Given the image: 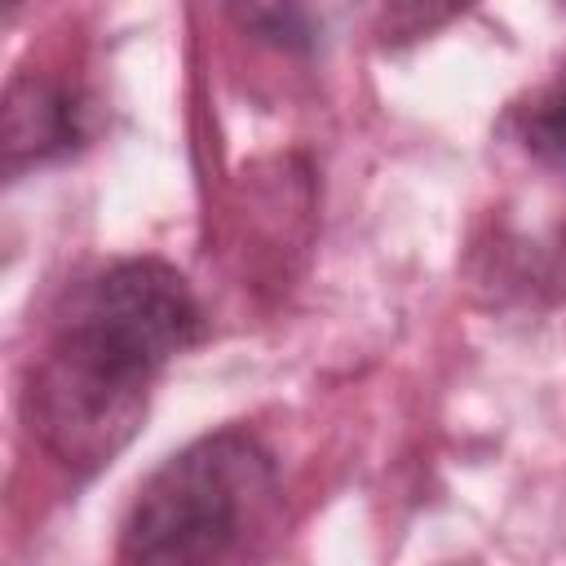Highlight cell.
<instances>
[{"label":"cell","instance_id":"6da1fadb","mask_svg":"<svg viewBox=\"0 0 566 566\" xmlns=\"http://www.w3.org/2000/svg\"><path fill=\"white\" fill-rule=\"evenodd\" d=\"M199 336L203 305L159 256H124L75 279L22 389L35 442L66 473L93 478L133 442L150 385Z\"/></svg>","mask_w":566,"mask_h":566},{"label":"cell","instance_id":"8992f818","mask_svg":"<svg viewBox=\"0 0 566 566\" xmlns=\"http://www.w3.org/2000/svg\"><path fill=\"white\" fill-rule=\"evenodd\" d=\"M478 0H385L376 18V44L380 49H407L416 40H429L460 13H469Z\"/></svg>","mask_w":566,"mask_h":566},{"label":"cell","instance_id":"7a4b0ae2","mask_svg":"<svg viewBox=\"0 0 566 566\" xmlns=\"http://www.w3.org/2000/svg\"><path fill=\"white\" fill-rule=\"evenodd\" d=\"M274 451L239 424L199 433L172 451L133 495L119 526V557L146 566L221 562L274 522Z\"/></svg>","mask_w":566,"mask_h":566},{"label":"cell","instance_id":"52a82bcc","mask_svg":"<svg viewBox=\"0 0 566 566\" xmlns=\"http://www.w3.org/2000/svg\"><path fill=\"white\" fill-rule=\"evenodd\" d=\"M18 4H22V0H4V9H9V18L18 13Z\"/></svg>","mask_w":566,"mask_h":566},{"label":"cell","instance_id":"5b68a950","mask_svg":"<svg viewBox=\"0 0 566 566\" xmlns=\"http://www.w3.org/2000/svg\"><path fill=\"white\" fill-rule=\"evenodd\" d=\"M517 142H522V150H526L539 168L566 177V75L553 80V84L522 111V119H517Z\"/></svg>","mask_w":566,"mask_h":566},{"label":"cell","instance_id":"277c9868","mask_svg":"<svg viewBox=\"0 0 566 566\" xmlns=\"http://www.w3.org/2000/svg\"><path fill=\"white\" fill-rule=\"evenodd\" d=\"M358 4L363 0H221L234 31L305 62L340 44Z\"/></svg>","mask_w":566,"mask_h":566},{"label":"cell","instance_id":"3957f363","mask_svg":"<svg viewBox=\"0 0 566 566\" xmlns=\"http://www.w3.org/2000/svg\"><path fill=\"white\" fill-rule=\"evenodd\" d=\"M93 137L88 97L53 75L22 71L4 88V177L18 181L27 168L71 159Z\"/></svg>","mask_w":566,"mask_h":566}]
</instances>
